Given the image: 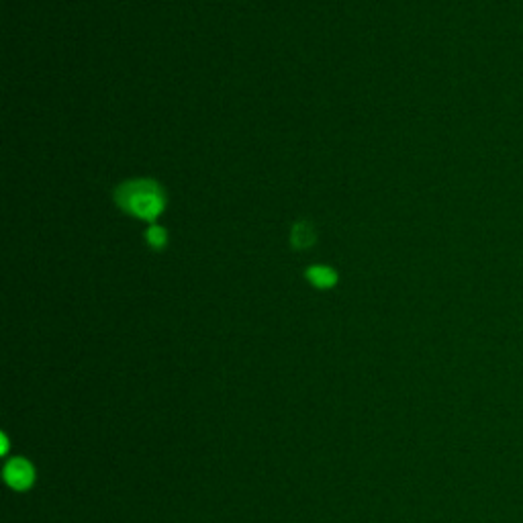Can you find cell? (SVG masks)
I'll return each mask as SVG.
<instances>
[{
    "label": "cell",
    "mask_w": 523,
    "mask_h": 523,
    "mask_svg": "<svg viewBox=\"0 0 523 523\" xmlns=\"http://www.w3.org/2000/svg\"><path fill=\"white\" fill-rule=\"evenodd\" d=\"M113 199L125 215L150 225L166 211V190L154 178H131L121 182L115 188Z\"/></svg>",
    "instance_id": "6da1fadb"
},
{
    "label": "cell",
    "mask_w": 523,
    "mask_h": 523,
    "mask_svg": "<svg viewBox=\"0 0 523 523\" xmlns=\"http://www.w3.org/2000/svg\"><path fill=\"white\" fill-rule=\"evenodd\" d=\"M5 481L15 491H29L35 485V466L23 456L11 458L5 464Z\"/></svg>",
    "instance_id": "7a4b0ae2"
},
{
    "label": "cell",
    "mask_w": 523,
    "mask_h": 523,
    "mask_svg": "<svg viewBox=\"0 0 523 523\" xmlns=\"http://www.w3.org/2000/svg\"><path fill=\"white\" fill-rule=\"evenodd\" d=\"M305 278L309 284H313L315 289L319 291H329L334 289L336 284L340 282V274L336 268H331L327 264H315V266H309L305 270Z\"/></svg>",
    "instance_id": "3957f363"
},
{
    "label": "cell",
    "mask_w": 523,
    "mask_h": 523,
    "mask_svg": "<svg viewBox=\"0 0 523 523\" xmlns=\"http://www.w3.org/2000/svg\"><path fill=\"white\" fill-rule=\"evenodd\" d=\"M317 244V229L313 225V221L309 219H299L293 227H291V248L297 252L309 250Z\"/></svg>",
    "instance_id": "277c9868"
},
{
    "label": "cell",
    "mask_w": 523,
    "mask_h": 523,
    "mask_svg": "<svg viewBox=\"0 0 523 523\" xmlns=\"http://www.w3.org/2000/svg\"><path fill=\"white\" fill-rule=\"evenodd\" d=\"M146 242L152 250L156 252H162L168 248V229L158 225V223H152L148 229H146Z\"/></svg>",
    "instance_id": "5b68a950"
},
{
    "label": "cell",
    "mask_w": 523,
    "mask_h": 523,
    "mask_svg": "<svg viewBox=\"0 0 523 523\" xmlns=\"http://www.w3.org/2000/svg\"><path fill=\"white\" fill-rule=\"evenodd\" d=\"M9 452V440H7V436L3 434V454H7Z\"/></svg>",
    "instance_id": "8992f818"
}]
</instances>
